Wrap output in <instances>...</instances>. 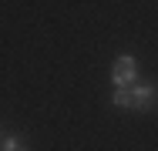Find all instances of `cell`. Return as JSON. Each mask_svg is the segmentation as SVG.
I'll use <instances>...</instances> for the list:
<instances>
[{
    "label": "cell",
    "mask_w": 158,
    "mask_h": 151,
    "mask_svg": "<svg viewBox=\"0 0 158 151\" xmlns=\"http://www.w3.org/2000/svg\"><path fill=\"white\" fill-rule=\"evenodd\" d=\"M111 104L114 108H128V111H152V108H158V88H152V84L114 88Z\"/></svg>",
    "instance_id": "cell-1"
},
{
    "label": "cell",
    "mask_w": 158,
    "mask_h": 151,
    "mask_svg": "<svg viewBox=\"0 0 158 151\" xmlns=\"http://www.w3.org/2000/svg\"><path fill=\"white\" fill-rule=\"evenodd\" d=\"M111 81H114V88L138 84V60L135 57H118L114 60V71H111Z\"/></svg>",
    "instance_id": "cell-2"
},
{
    "label": "cell",
    "mask_w": 158,
    "mask_h": 151,
    "mask_svg": "<svg viewBox=\"0 0 158 151\" xmlns=\"http://www.w3.org/2000/svg\"><path fill=\"white\" fill-rule=\"evenodd\" d=\"M0 151H27V145H24L20 138H3V141H0Z\"/></svg>",
    "instance_id": "cell-3"
},
{
    "label": "cell",
    "mask_w": 158,
    "mask_h": 151,
    "mask_svg": "<svg viewBox=\"0 0 158 151\" xmlns=\"http://www.w3.org/2000/svg\"><path fill=\"white\" fill-rule=\"evenodd\" d=\"M0 141H3V134H0Z\"/></svg>",
    "instance_id": "cell-4"
}]
</instances>
